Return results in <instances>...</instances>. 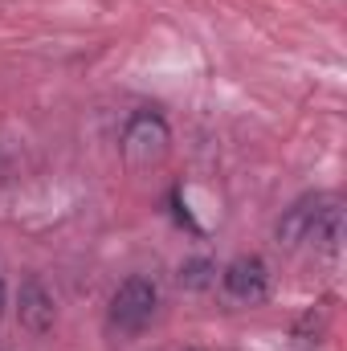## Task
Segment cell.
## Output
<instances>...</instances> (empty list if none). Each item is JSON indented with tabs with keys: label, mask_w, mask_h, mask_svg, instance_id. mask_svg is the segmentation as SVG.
<instances>
[{
	"label": "cell",
	"mask_w": 347,
	"mask_h": 351,
	"mask_svg": "<svg viewBox=\"0 0 347 351\" xmlns=\"http://www.w3.org/2000/svg\"><path fill=\"white\" fill-rule=\"evenodd\" d=\"M123 160L131 172H147V168H160L172 152V127L164 123L160 110H135L123 127Z\"/></svg>",
	"instance_id": "6da1fadb"
},
{
	"label": "cell",
	"mask_w": 347,
	"mask_h": 351,
	"mask_svg": "<svg viewBox=\"0 0 347 351\" xmlns=\"http://www.w3.org/2000/svg\"><path fill=\"white\" fill-rule=\"evenodd\" d=\"M156 311H160V290H156V282L135 274V278L119 282V290L110 294V311H106V319H110L115 331H123V335H139V331L156 319Z\"/></svg>",
	"instance_id": "7a4b0ae2"
},
{
	"label": "cell",
	"mask_w": 347,
	"mask_h": 351,
	"mask_svg": "<svg viewBox=\"0 0 347 351\" xmlns=\"http://www.w3.org/2000/svg\"><path fill=\"white\" fill-rule=\"evenodd\" d=\"M221 286H225L229 298L254 306V302H261L270 294V269H265V262L258 254H241V258H233L221 269Z\"/></svg>",
	"instance_id": "3957f363"
},
{
	"label": "cell",
	"mask_w": 347,
	"mask_h": 351,
	"mask_svg": "<svg viewBox=\"0 0 347 351\" xmlns=\"http://www.w3.org/2000/svg\"><path fill=\"white\" fill-rule=\"evenodd\" d=\"M16 319L29 335H45L58 319V306H53V294L37 282V278H25L21 290H16Z\"/></svg>",
	"instance_id": "277c9868"
},
{
	"label": "cell",
	"mask_w": 347,
	"mask_h": 351,
	"mask_svg": "<svg viewBox=\"0 0 347 351\" xmlns=\"http://www.w3.org/2000/svg\"><path fill=\"white\" fill-rule=\"evenodd\" d=\"M319 196H302L282 221H278V241L282 245H298V241H307V233H311V221H315V213H319Z\"/></svg>",
	"instance_id": "5b68a950"
},
{
	"label": "cell",
	"mask_w": 347,
	"mask_h": 351,
	"mask_svg": "<svg viewBox=\"0 0 347 351\" xmlns=\"http://www.w3.org/2000/svg\"><path fill=\"white\" fill-rule=\"evenodd\" d=\"M307 241H315V250H323V254H335L339 241H344V213H339L335 204H319Z\"/></svg>",
	"instance_id": "8992f818"
},
{
	"label": "cell",
	"mask_w": 347,
	"mask_h": 351,
	"mask_svg": "<svg viewBox=\"0 0 347 351\" xmlns=\"http://www.w3.org/2000/svg\"><path fill=\"white\" fill-rule=\"evenodd\" d=\"M213 274H217V265L208 262V258H192V262L180 265V286H188V290H204V286L213 282Z\"/></svg>",
	"instance_id": "52a82bcc"
},
{
	"label": "cell",
	"mask_w": 347,
	"mask_h": 351,
	"mask_svg": "<svg viewBox=\"0 0 347 351\" xmlns=\"http://www.w3.org/2000/svg\"><path fill=\"white\" fill-rule=\"evenodd\" d=\"M0 315H4V282H0Z\"/></svg>",
	"instance_id": "ba28073f"
}]
</instances>
